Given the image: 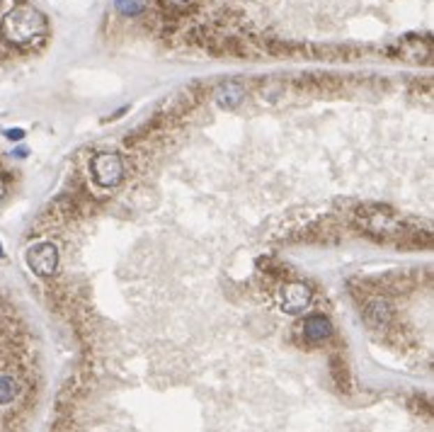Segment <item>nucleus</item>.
<instances>
[{
  "label": "nucleus",
  "mask_w": 434,
  "mask_h": 432,
  "mask_svg": "<svg viewBox=\"0 0 434 432\" xmlns=\"http://www.w3.org/2000/svg\"><path fill=\"white\" fill-rule=\"evenodd\" d=\"M5 190H8V187H5V180H3V177H0V202H3V197H5Z\"/></svg>",
  "instance_id": "nucleus-11"
},
{
  "label": "nucleus",
  "mask_w": 434,
  "mask_h": 432,
  "mask_svg": "<svg viewBox=\"0 0 434 432\" xmlns=\"http://www.w3.org/2000/svg\"><path fill=\"white\" fill-rule=\"evenodd\" d=\"M330 333H333V323L320 313H313L304 321V335L310 343H320V340L330 338Z\"/></svg>",
  "instance_id": "nucleus-7"
},
{
  "label": "nucleus",
  "mask_w": 434,
  "mask_h": 432,
  "mask_svg": "<svg viewBox=\"0 0 434 432\" xmlns=\"http://www.w3.org/2000/svg\"><path fill=\"white\" fill-rule=\"evenodd\" d=\"M90 170L100 187H117L124 180V161L119 154H110V151L97 154L90 163Z\"/></svg>",
  "instance_id": "nucleus-2"
},
{
  "label": "nucleus",
  "mask_w": 434,
  "mask_h": 432,
  "mask_svg": "<svg viewBox=\"0 0 434 432\" xmlns=\"http://www.w3.org/2000/svg\"><path fill=\"white\" fill-rule=\"evenodd\" d=\"M391 318H393V308L386 299H374V301L366 306V321H369L371 328L384 330V328H388Z\"/></svg>",
  "instance_id": "nucleus-6"
},
{
  "label": "nucleus",
  "mask_w": 434,
  "mask_h": 432,
  "mask_svg": "<svg viewBox=\"0 0 434 432\" xmlns=\"http://www.w3.org/2000/svg\"><path fill=\"white\" fill-rule=\"evenodd\" d=\"M22 381L13 374H0V405H10L22 396Z\"/></svg>",
  "instance_id": "nucleus-8"
},
{
  "label": "nucleus",
  "mask_w": 434,
  "mask_h": 432,
  "mask_svg": "<svg viewBox=\"0 0 434 432\" xmlns=\"http://www.w3.org/2000/svg\"><path fill=\"white\" fill-rule=\"evenodd\" d=\"M170 3H175V5H190V3H194V0H170Z\"/></svg>",
  "instance_id": "nucleus-12"
},
{
  "label": "nucleus",
  "mask_w": 434,
  "mask_h": 432,
  "mask_svg": "<svg viewBox=\"0 0 434 432\" xmlns=\"http://www.w3.org/2000/svg\"><path fill=\"white\" fill-rule=\"evenodd\" d=\"M47 15L34 5H17L3 17V37L17 47H29L47 34Z\"/></svg>",
  "instance_id": "nucleus-1"
},
{
  "label": "nucleus",
  "mask_w": 434,
  "mask_h": 432,
  "mask_svg": "<svg viewBox=\"0 0 434 432\" xmlns=\"http://www.w3.org/2000/svg\"><path fill=\"white\" fill-rule=\"evenodd\" d=\"M114 8L124 17H136L144 13V0H114Z\"/></svg>",
  "instance_id": "nucleus-9"
},
{
  "label": "nucleus",
  "mask_w": 434,
  "mask_h": 432,
  "mask_svg": "<svg viewBox=\"0 0 434 432\" xmlns=\"http://www.w3.org/2000/svg\"><path fill=\"white\" fill-rule=\"evenodd\" d=\"M245 98V88L236 80H223L216 90H214V100H216L218 107L223 110H236Z\"/></svg>",
  "instance_id": "nucleus-5"
},
{
  "label": "nucleus",
  "mask_w": 434,
  "mask_h": 432,
  "mask_svg": "<svg viewBox=\"0 0 434 432\" xmlns=\"http://www.w3.org/2000/svg\"><path fill=\"white\" fill-rule=\"evenodd\" d=\"M5 136H8L10 141H22L24 139V131L22 129H10V131H5Z\"/></svg>",
  "instance_id": "nucleus-10"
},
{
  "label": "nucleus",
  "mask_w": 434,
  "mask_h": 432,
  "mask_svg": "<svg viewBox=\"0 0 434 432\" xmlns=\"http://www.w3.org/2000/svg\"><path fill=\"white\" fill-rule=\"evenodd\" d=\"M310 299H313V294L304 282H291L282 289V308L291 316L304 313L310 306Z\"/></svg>",
  "instance_id": "nucleus-4"
},
{
  "label": "nucleus",
  "mask_w": 434,
  "mask_h": 432,
  "mask_svg": "<svg viewBox=\"0 0 434 432\" xmlns=\"http://www.w3.org/2000/svg\"><path fill=\"white\" fill-rule=\"evenodd\" d=\"M27 265L39 277H54L59 270V248L51 241H39L27 248Z\"/></svg>",
  "instance_id": "nucleus-3"
},
{
  "label": "nucleus",
  "mask_w": 434,
  "mask_h": 432,
  "mask_svg": "<svg viewBox=\"0 0 434 432\" xmlns=\"http://www.w3.org/2000/svg\"><path fill=\"white\" fill-rule=\"evenodd\" d=\"M0 255H3V246H0Z\"/></svg>",
  "instance_id": "nucleus-13"
}]
</instances>
